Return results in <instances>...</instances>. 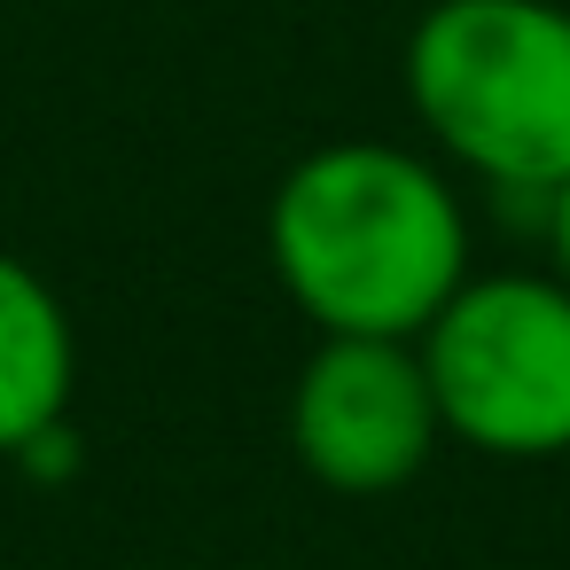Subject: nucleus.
<instances>
[{
  "mask_svg": "<svg viewBox=\"0 0 570 570\" xmlns=\"http://www.w3.org/2000/svg\"><path fill=\"white\" fill-rule=\"evenodd\" d=\"M414 352L445 438L469 453H570V289L554 274H469Z\"/></svg>",
  "mask_w": 570,
  "mask_h": 570,
  "instance_id": "7ed1b4c3",
  "label": "nucleus"
},
{
  "mask_svg": "<svg viewBox=\"0 0 570 570\" xmlns=\"http://www.w3.org/2000/svg\"><path fill=\"white\" fill-rule=\"evenodd\" d=\"M406 102L492 196H547L570 180V9L430 0L406 32Z\"/></svg>",
  "mask_w": 570,
  "mask_h": 570,
  "instance_id": "f03ea898",
  "label": "nucleus"
},
{
  "mask_svg": "<svg viewBox=\"0 0 570 570\" xmlns=\"http://www.w3.org/2000/svg\"><path fill=\"white\" fill-rule=\"evenodd\" d=\"M445 422L406 336H321L289 383V453L313 484L375 500L430 469Z\"/></svg>",
  "mask_w": 570,
  "mask_h": 570,
  "instance_id": "20e7f679",
  "label": "nucleus"
},
{
  "mask_svg": "<svg viewBox=\"0 0 570 570\" xmlns=\"http://www.w3.org/2000/svg\"><path fill=\"white\" fill-rule=\"evenodd\" d=\"M539 235H547V266H554V282L570 289V180L547 188V204H539Z\"/></svg>",
  "mask_w": 570,
  "mask_h": 570,
  "instance_id": "423d86ee",
  "label": "nucleus"
},
{
  "mask_svg": "<svg viewBox=\"0 0 570 570\" xmlns=\"http://www.w3.org/2000/svg\"><path fill=\"white\" fill-rule=\"evenodd\" d=\"M266 258L321 336H422L469 282L453 180L399 141H328L266 204Z\"/></svg>",
  "mask_w": 570,
  "mask_h": 570,
  "instance_id": "f257e3e1",
  "label": "nucleus"
},
{
  "mask_svg": "<svg viewBox=\"0 0 570 570\" xmlns=\"http://www.w3.org/2000/svg\"><path fill=\"white\" fill-rule=\"evenodd\" d=\"M71 391H79L71 305L32 258L0 250V461H17L32 438L71 422Z\"/></svg>",
  "mask_w": 570,
  "mask_h": 570,
  "instance_id": "39448f33",
  "label": "nucleus"
}]
</instances>
